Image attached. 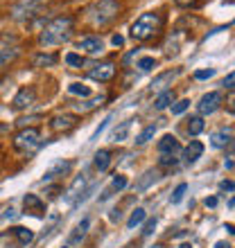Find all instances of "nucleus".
<instances>
[{"label": "nucleus", "mask_w": 235, "mask_h": 248, "mask_svg": "<svg viewBox=\"0 0 235 248\" xmlns=\"http://www.w3.org/2000/svg\"><path fill=\"white\" fill-rule=\"evenodd\" d=\"M72 25H75L72 16H59V18L50 20V23L43 27V32H41V36H39L41 46L52 47V46H61L66 41H70Z\"/></svg>", "instance_id": "1"}, {"label": "nucleus", "mask_w": 235, "mask_h": 248, "mask_svg": "<svg viewBox=\"0 0 235 248\" xmlns=\"http://www.w3.org/2000/svg\"><path fill=\"white\" fill-rule=\"evenodd\" d=\"M163 23H165V18H163V14H158V12H147V14H143V16H138L134 23H131V39L134 41H150V39H154L161 30H163Z\"/></svg>", "instance_id": "2"}, {"label": "nucleus", "mask_w": 235, "mask_h": 248, "mask_svg": "<svg viewBox=\"0 0 235 248\" xmlns=\"http://www.w3.org/2000/svg\"><path fill=\"white\" fill-rule=\"evenodd\" d=\"M122 12V5L118 0H98L95 5L88 9V16H91V23L93 25H109L111 20H116Z\"/></svg>", "instance_id": "3"}, {"label": "nucleus", "mask_w": 235, "mask_h": 248, "mask_svg": "<svg viewBox=\"0 0 235 248\" xmlns=\"http://www.w3.org/2000/svg\"><path fill=\"white\" fill-rule=\"evenodd\" d=\"M39 144H41V133H39V129H34V126H25V129H20L18 133L14 136V149L20 151V154H30V151H34Z\"/></svg>", "instance_id": "4"}, {"label": "nucleus", "mask_w": 235, "mask_h": 248, "mask_svg": "<svg viewBox=\"0 0 235 248\" xmlns=\"http://www.w3.org/2000/svg\"><path fill=\"white\" fill-rule=\"evenodd\" d=\"M43 7V0H20L12 7V18L14 20H27L36 16Z\"/></svg>", "instance_id": "5"}, {"label": "nucleus", "mask_w": 235, "mask_h": 248, "mask_svg": "<svg viewBox=\"0 0 235 248\" xmlns=\"http://www.w3.org/2000/svg\"><path fill=\"white\" fill-rule=\"evenodd\" d=\"M34 102H36V88H34V86H23V88L16 93L12 106H14V111H25Z\"/></svg>", "instance_id": "6"}, {"label": "nucleus", "mask_w": 235, "mask_h": 248, "mask_svg": "<svg viewBox=\"0 0 235 248\" xmlns=\"http://www.w3.org/2000/svg\"><path fill=\"white\" fill-rule=\"evenodd\" d=\"M116 72H118L116 63H113V61H104V63L93 65L91 70H88V77L95 79V81H111V79L116 77Z\"/></svg>", "instance_id": "7"}, {"label": "nucleus", "mask_w": 235, "mask_h": 248, "mask_svg": "<svg viewBox=\"0 0 235 248\" xmlns=\"http://www.w3.org/2000/svg\"><path fill=\"white\" fill-rule=\"evenodd\" d=\"M222 102H224L222 93L213 91V93H206V95H203V97L199 99L197 108H199V113H201V115H210V113H215L217 108L222 106Z\"/></svg>", "instance_id": "8"}, {"label": "nucleus", "mask_w": 235, "mask_h": 248, "mask_svg": "<svg viewBox=\"0 0 235 248\" xmlns=\"http://www.w3.org/2000/svg\"><path fill=\"white\" fill-rule=\"evenodd\" d=\"M77 50L82 54H91V57H98V54L104 52V41L100 36H84V39L77 41Z\"/></svg>", "instance_id": "9"}, {"label": "nucleus", "mask_w": 235, "mask_h": 248, "mask_svg": "<svg viewBox=\"0 0 235 248\" xmlns=\"http://www.w3.org/2000/svg\"><path fill=\"white\" fill-rule=\"evenodd\" d=\"M75 124H77L75 115H70V113H59V115H54V118L50 120V129H52L54 133H61V131L75 129Z\"/></svg>", "instance_id": "10"}, {"label": "nucleus", "mask_w": 235, "mask_h": 248, "mask_svg": "<svg viewBox=\"0 0 235 248\" xmlns=\"http://www.w3.org/2000/svg\"><path fill=\"white\" fill-rule=\"evenodd\" d=\"M23 208H25L27 215H34V217L46 215V203L41 201V196H36V194H25L23 196Z\"/></svg>", "instance_id": "11"}, {"label": "nucleus", "mask_w": 235, "mask_h": 248, "mask_svg": "<svg viewBox=\"0 0 235 248\" xmlns=\"http://www.w3.org/2000/svg\"><path fill=\"white\" fill-rule=\"evenodd\" d=\"M201 154H203V144L199 142V140H192V142L183 149V160L188 165H195L199 158H201Z\"/></svg>", "instance_id": "12"}, {"label": "nucleus", "mask_w": 235, "mask_h": 248, "mask_svg": "<svg viewBox=\"0 0 235 248\" xmlns=\"http://www.w3.org/2000/svg\"><path fill=\"white\" fill-rule=\"evenodd\" d=\"M57 61H59V57L54 52H39L32 57V68H36V70H41V68H52Z\"/></svg>", "instance_id": "13"}, {"label": "nucleus", "mask_w": 235, "mask_h": 248, "mask_svg": "<svg viewBox=\"0 0 235 248\" xmlns=\"http://www.w3.org/2000/svg\"><path fill=\"white\" fill-rule=\"evenodd\" d=\"M84 187H86V176H77V178H75V183L68 187V192H66L64 199L70 203V205H75V199H82Z\"/></svg>", "instance_id": "14"}, {"label": "nucleus", "mask_w": 235, "mask_h": 248, "mask_svg": "<svg viewBox=\"0 0 235 248\" xmlns=\"http://www.w3.org/2000/svg\"><path fill=\"white\" fill-rule=\"evenodd\" d=\"M72 167V163H68V160H59V163H54L50 170L43 174V183H48V181H52V178L57 176H64V174H68Z\"/></svg>", "instance_id": "15"}, {"label": "nucleus", "mask_w": 235, "mask_h": 248, "mask_svg": "<svg viewBox=\"0 0 235 248\" xmlns=\"http://www.w3.org/2000/svg\"><path fill=\"white\" fill-rule=\"evenodd\" d=\"M233 142V131H215L213 136H210V144L215 147V149H224V147H231Z\"/></svg>", "instance_id": "16"}, {"label": "nucleus", "mask_w": 235, "mask_h": 248, "mask_svg": "<svg viewBox=\"0 0 235 248\" xmlns=\"http://www.w3.org/2000/svg\"><path fill=\"white\" fill-rule=\"evenodd\" d=\"M158 176H161V174H158V170H147L143 174V178L136 183V192H145V189H150V185L156 183Z\"/></svg>", "instance_id": "17"}, {"label": "nucleus", "mask_w": 235, "mask_h": 248, "mask_svg": "<svg viewBox=\"0 0 235 248\" xmlns=\"http://www.w3.org/2000/svg\"><path fill=\"white\" fill-rule=\"evenodd\" d=\"M88 226H91V219H82V221L75 226V230H72V235H70V246H75V244H79L84 239L86 232H88Z\"/></svg>", "instance_id": "18"}, {"label": "nucleus", "mask_w": 235, "mask_h": 248, "mask_svg": "<svg viewBox=\"0 0 235 248\" xmlns=\"http://www.w3.org/2000/svg\"><path fill=\"white\" fill-rule=\"evenodd\" d=\"M18 54H20L18 47H2L0 50V70L7 68V65H12L14 61L18 59Z\"/></svg>", "instance_id": "19"}, {"label": "nucleus", "mask_w": 235, "mask_h": 248, "mask_svg": "<svg viewBox=\"0 0 235 248\" xmlns=\"http://www.w3.org/2000/svg\"><path fill=\"white\" fill-rule=\"evenodd\" d=\"M131 124H134V120H124V122H120V126H116V129H113V133H111L113 142H122V140H127Z\"/></svg>", "instance_id": "20"}, {"label": "nucleus", "mask_w": 235, "mask_h": 248, "mask_svg": "<svg viewBox=\"0 0 235 248\" xmlns=\"http://www.w3.org/2000/svg\"><path fill=\"white\" fill-rule=\"evenodd\" d=\"M158 151L161 154H174V151H179V140L174 136H163L158 142Z\"/></svg>", "instance_id": "21"}, {"label": "nucleus", "mask_w": 235, "mask_h": 248, "mask_svg": "<svg viewBox=\"0 0 235 248\" xmlns=\"http://www.w3.org/2000/svg\"><path fill=\"white\" fill-rule=\"evenodd\" d=\"M109 165H111V151L109 149L95 151V167H98V171H106Z\"/></svg>", "instance_id": "22"}, {"label": "nucleus", "mask_w": 235, "mask_h": 248, "mask_svg": "<svg viewBox=\"0 0 235 248\" xmlns=\"http://www.w3.org/2000/svg\"><path fill=\"white\" fill-rule=\"evenodd\" d=\"M174 75H176V70H168V72H163V75H158V77L151 81V91H163L165 84L174 79Z\"/></svg>", "instance_id": "23"}, {"label": "nucleus", "mask_w": 235, "mask_h": 248, "mask_svg": "<svg viewBox=\"0 0 235 248\" xmlns=\"http://www.w3.org/2000/svg\"><path fill=\"white\" fill-rule=\"evenodd\" d=\"M203 126H206V124H203L201 115H192V118L188 120V126H185V129H188L190 136H199V133L203 131Z\"/></svg>", "instance_id": "24"}, {"label": "nucleus", "mask_w": 235, "mask_h": 248, "mask_svg": "<svg viewBox=\"0 0 235 248\" xmlns=\"http://www.w3.org/2000/svg\"><path fill=\"white\" fill-rule=\"evenodd\" d=\"M172 102H174V93L165 91V93H161V95H158V99L154 102V108H156V111H163V108H168Z\"/></svg>", "instance_id": "25"}, {"label": "nucleus", "mask_w": 235, "mask_h": 248, "mask_svg": "<svg viewBox=\"0 0 235 248\" xmlns=\"http://www.w3.org/2000/svg\"><path fill=\"white\" fill-rule=\"evenodd\" d=\"M124 187H127V176H122V174H116V176H113V183H111V187L106 189L104 199H106V196H111V192H122Z\"/></svg>", "instance_id": "26"}, {"label": "nucleus", "mask_w": 235, "mask_h": 248, "mask_svg": "<svg viewBox=\"0 0 235 248\" xmlns=\"http://www.w3.org/2000/svg\"><path fill=\"white\" fill-rule=\"evenodd\" d=\"M14 235L18 237V242L25 244V246L34 242V232H32L30 228H20V226H18V228H14Z\"/></svg>", "instance_id": "27"}, {"label": "nucleus", "mask_w": 235, "mask_h": 248, "mask_svg": "<svg viewBox=\"0 0 235 248\" xmlns=\"http://www.w3.org/2000/svg\"><path fill=\"white\" fill-rule=\"evenodd\" d=\"M145 210L143 208H136L134 212H131V217H129V221H127V228H136V226H140V223L145 221Z\"/></svg>", "instance_id": "28"}, {"label": "nucleus", "mask_w": 235, "mask_h": 248, "mask_svg": "<svg viewBox=\"0 0 235 248\" xmlns=\"http://www.w3.org/2000/svg\"><path fill=\"white\" fill-rule=\"evenodd\" d=\"M104 99H106V95H95V97L88 99V102H79L77 108H79V111H91V108H95V106L102 104Z\"/></svg>", "instance_id": "29"}, {"label": "nucleus", "mask_w": 235, "mask_h": 248, "mask_svg": "<svg viewBox=\"0 0 235 248\" xmlns=\"http://www.w3.org/2000/svg\"><path fill=\"white\" fill-rule=\"evenodd\" d=\"M154 133H156V124H150V126H147V129H143V133L136 138V144H140V147H143V144H147L151 138H154Z\"/></svg>", "instance_id": "30"}, {"label": "nucleus", "mask_w": 235, "mask_h": 248, "mask_svg": "<svg viewBox=\"0 0 235 248\" xmlns=\"http://www.w3.org/2000/svg\"><path fill=\"white\" fill-rule=\"evenodd\" d=\"M68 93H70V95H79V97H88V95H91V88H88V86H84V84H77V81H75V84L68 86Z\"/></svg>", "instance_id": "31"}, {"label": "nucleus", "mask_w": 235, "mask_h": 248, "mask_svg": "<svg viewBox=\"0 0 235 248\" xmlns=\"http://www.w3.org/2000/svg\"><path fill=\"white\" fill-rule=\"evenodd\" d=\"M185 192H188V185H185V183L176 185V189L172 192V196H170V201L174 203V205H176V203H181V199H183V194H185Z\"/></svg>", "instance_id": "32"}, {"label": "nucleus", "mask_w": 235, "mask_h": 248, "mask_svg": "<svg viewBox=\"0 0 235 248\" xmlns=\"http://www.w3.org/2000/svg\"><path fill=\"white\" fill-rule=\"evenodd\" d=\"M138 68H140V72H150L151 68H156V61H154V57H143L138 61Z\"/></svg>", "instance_id": "33"}, {"label": "nucleus", "mask_w": 235, "mask_h": 248, "mask_svg": "<svg viewBox=\"0 0 235 248\" xmlns=\"http://www.w3.org/2000/svg\"><path fill=\"white\" fill-rule=\"evenodd\" d=\"M66 63L75 65V68H82V65H84V57H82V54L70 52V54H66Z\"/></svg>", "instance_id": "34"}, {"label": "nucleus", "mask_w": 235, "mask_h": 248, "mask_svg": "<svg viewBox=\"0 0 235 248\" xmlns=\"http://www.w3.org/2000/svg\"><path fill=\"white\" fill-rule=\"evenodd\" d=\"M158 165H161V167H174L176 165V156L174 154H161V158H158Z\"/></svg>", "instance_id": "35"}, {"label": "nucleus", "mask_w": 235, "mask_h": 248, "mask_svg": "<svg viewBox=\"0 0 235 248\" xmlns=\"http://www.w3.org/2000/svg\"><path fill=\"white\" fill-rule=\"evenodd\" d=\"M188 106H190V99H181V102H176V104L172 106V113H174V115H181L183 111H188Z\"/></svg>", "instance_id": "36"}, {"label": "nucleus", "mask_w": 235, "mask_h": 248, "mask_svg": "<svg viewBox=\"0 0 235 248\" xmlns=\"http://www.w3.org/2000/svg\"><path fill=\"white\" fill-rule=\"evenodd\" d=\"M154 230H156V217H154V219H147V221H145V226H143V235H145V237H150L151 232H154Z\"/></svg>", "instance_id": "37"}, {"label": "nucleus", "mask_w": 235, "mask_h": 248, "mask_svg": "<svg viewBox=\"0 0 235 248\" xmlns=\"http://www.w3.org/2000/svg\"><path fill=\"white\" fill-rule=\"evenodd\" d=\"M111 120H113V115H109V118H106L104 122H100V126H98V129H95V131H93L91 140H98V138H100V133H102V131H104L106 126H109V122H111Z\"/></svg>", "instance_id": "38"}, {"label": "nucleus", "mask_w": 235, "mask_h": 248, "mask_svg": "<svg viewBox=\"0 0 235 248\" xmlns=\"http://www.w3.org/2000/svg\"><path fill=\"white\" fill-rule=\"evenodd\" d=\"M34 122H41L39 115H32V118H18V122H16V124H18L20 129H25L27 124H34Z\"/></svg>", "instance_id": "39"}, {"label": "nucleus", "mask_w": 235, "mask_h": 248, "mask_svg": "<svg viewBox=\"0 0 235 248\" xmlns=\"http://www.w3.org/2000/svg\"><path fill=\"white\" fill-rule=\"evenodd\" d=\"M213 75H215V70H213V68H208V70H197V72H195V79L203 81V79H210Z\"/></svg>", "instance_id": "40"}, {"label": "nucleus", "mask_w": 235, "mask_h": 248, "mask_svg": "<svg viewBox=\"0 0 235 248\" xmlns=\"http://www.w3.org/2000/svg\"><path fill=\"white\" fill-rule=\"evenodd\" d=\"M174 2L179 7H197L199 2H201V0H174Z\"/></svg>", "instance_id": "41"}, {"label": "nucleus", "mask_w": 235, "mask_h": 248, "mask_svg": "<svg viewBox=\"0 0 235 248\" xmlns=\"http://www.w3.org/2000/svg\"><path fill=\"white\" fill-rule=\"evenodd\" d=\"M233 84H235V75H233V72H229V77H226V79H224V88H229V91H233Z\"/></svg>", "instance_id": "42"}, {"label": "nucleus", "mask_w": 235, "mask_h": 248, "mask_svg": "<svg viewBox=\"0 0 235 248\" xmlns=\"http://www.w3.org/2000/svg\"><path fill=\"white\" fill-rule=\"evenodd\" d=\"M219 189H222V192H233V181H222Z\"/></svg>", "instance_id": "43"}, {"label": "nucleus", "mask_w": 235, "mask_h": 248, "mask_svg": "<svg viewBox=\"0 0 235 248\" xmlns=\"http://www.w3.org/2000/svg\"><path fill=\"white\" fill-rule=\"evenodd\" d=\"M113 46H116V47H122V46H124V36L116 34V36H113Z\"/></svg>", "instance_id": "44"}, {"label": "nucleus", "mask_w": 235, "mask_h": 248, "mask_svg": "<svg viewBox=\"0 0 235 248\" xmlns=\"http://www.w3.org/2000/svg\"><path fill=\"white\" fill-rule=\"evenodd\" d=\"M203 203H206V208H215V205H217V196H208Z\"/></svg>", "instance_id": "45"}, {"label": "nucleus", "mask_w": 235, "mask_h": 248, "mask_svg": "<svg viewBox=\"0 0 235 248\" xmlns=\"http://www.w3.org/2000/svg\"><path fill=\"white\" fill-rule=\"evenodd\" d=\"M120 217H122L120 210H111V221H120Z\"/></svg>", "instance_id": "46"}, {"label": "nucleus", "mask_w": 235, "mask_h": 248, "mask_svg": "<svg viewBox=\"0 0 235 248\" xmlns=\"http://www.w3.org/2000/svg\"><path fill=\"white\" fill-rule=\"evenodd\" d=\"M224 167H226V170H233V156H229L224 160Z\"/></svg>", "instance_id": "47"}, {"label": "nucleus", "mask_w": 235, "mask_h": 248, "mask_svg": "<svg viewBox=\"0 0 235 248\" xmlns=\"http://www.w3.org/2000/svg\"><path fill=\"white\" fill-rule=\"evenodd\" d=\"M7 219H14V210H7V215H2V221H7Z\"/></svg>", "instance_id": "48"}, {"label": "nucleus", "mask_w": 235, "mask_h": 248, "mask_svg": "<svg viewBox=\"0 0 235 248\" xmlns=\"http://www.w3.org/2000/svg\"><path fill=\"white\" fill-rule=\"evenodd\" d=\"M215 248H231V244H229V242H217Z\"/></svg>", "instance_id": "49"}, {"label": "nucleus", "mask_w": 235, "mask_h": 248, "mask_svg": "<svg viewBox=\"0 0 235 248\" xmlns=\"http://www.w3.org/2000/svg\"><path fill=\"white\" fill-rule=\"evenodd\" d=\"M179 248H192V246H190V244H181V246H179Z\"/></svg>", "instance_id": "50"}, {"label": "nucleus", "mask_w": 235, "mask_h": 248, "mask_svg": "<svg viewBox=\"0 0 235 248\" xmlns=\"http://www.w3.org/2000/svg\"><path fill=\"white\" fill-rule=\"evenodd\" d=\"M64 248H70V246H64Z\"/></svg>", "instance_id": "51"}]
</instances>
